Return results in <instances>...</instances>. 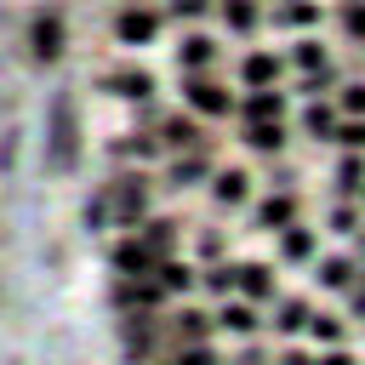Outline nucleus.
I'll use <instances>...</instances> for the list:
<instances>
[{"label": "nucleus", "mask_w": 365, "mask_h": 365, "mask_svg": "<svg viewBox=\"0 0 365 365\" xmlns=\"http://www.w3.org/2000/svg\"><path fill=\"white\" fill-rule=\"evenodd\" d=\"M228 23H234V29H251V23H257V6H251V0H228Z\"/></svg>", "instance_id": "15"}, {"label": "nucleus", "mask_w": 365, "mask_h": 365, "mask_svg": "<svg viewBox=\"0 0 365 365\" xmlns=\"http://www.w3.org/2000/svg\"><path fill=\"white\" fill-rule=\"evenodd\" d=\"M348 274H354V268H348L342 257H331V262H319V279H325V285H348Z\"/></svg>", "instance_id": "14"}, {"label": "nucleus", "mask_w": 365, "mask_h": 365, "mask_svg": "<svg viewBox=\"0 0 365 365\" xmlns=\"http://www.w3.org/2000/svg\"><path fill=\"white\" fill-rule=\"evenodd\" d=\"M245 182H251L245 171H217V188H211V194H217L222 205H240V200H245Z\"/></svg>", "instance_id": "6"}, {"label": "nucleus", "mask_w": 365, "mask_h": 365, "mask_svg": "<svg viewBox=\"0 0 365 365\" xmlns=\"http://www.w3.org/2000/svg\"><path fill=\"white\" fill-rule=\"evenodd\" d=\"M177 63H182V68H200V63H211V40H205V34H188V40L177 46Z\"/></svg>", "instance_id": "7"}, {"label": "nucleus", "mask_w": 365, "mask_h": 365, "mask_svg": "<svg viewBox=\"0 0 365 365\" xmlns=\"http://www.w3.org/2000/svg\"><path fill=\"white\" fill-rule=\"evenodd\" d=\"M154 34V11H120V40L125 46H143Z\"/></svg>", "instance_id": "2"}, {"label": "nucleus", "mask_w": 365, "mask_h": 365, "mask_svg": "<svg viewBox=\"0 0 365 365\" xmlns=\"http://www.w3.org/2000/svg\"><path fill=\"white\" fill-rule=\"evenodd\" d=\"M302 319H308V308H302V302H285V308H279V319H274V325H279V331H297V325H302Z\"/></svg>", "instance_id": "18"}, {"label": "nucleus", "mask_w": 365, "mask_h": 365, "mask_svg": "<svg viewBox=\"0 0 365 365\" xmlns=\"http://www.w3.org/2000/svg\"><path fill=\"white\" fill-rule=\"evenodd\" d=\"M251 148H262V154H279V143H285V131H279V120L274 125H251V137H245Z\"/></svg>", "instance_id": "8"}, {"label": "nucleus", "mask_w": 365, "mask_h": 365, "mask_svg": "<svg viewBox=\"0 0 365 365\" xmlns=\"http://www.w3.org/2000/svg\"><path fill=\"white\" fill-rule=\"evenodd\" d=\"M348 29H354V34H365V11H359V6L348 11Z\"/></svg>", "instance_id": "23"}, {"label": "nucleus", "mask_w": 365, "mask_h": 365, "mask_svg": "<svg viewBox=\"0 0 365 365\" xmlns=\"http://www.w3.org/2000/svg\"><path fill=\"white\" fill-rule=\"evenodd\" d=\"M171 11H177V17H200V11H205V0H171Z\"/></svg>", "instance_id": "20"}, {"label": "nucleus", "mask_w": 365, "mask_h": 365, "mask_svg": "<svg viewBox=\"0 0 365 365\" xmlns=\"http://www.w3.org/2000/svg\"><path fill=\"white\" fill-rule=\"evenodd\" d=\"M222 325H228V331H251L257 319H251V308H245V302H228V308H222Z\"/></svg>", "instance_id": "12"}, {"label": "nucleus", "mask_w": 365, "mask_h": 365, "mask_svg": "<svg viewBox=\"0 0 365 365\" xmlns=\"http://www.w3.org/2000/svg\"><path fill=\"white\" fill-rule=\"evenodd\" d=\"M177 331H182V336H200V331H205V314H177Z\"/></svg>", "instance_id": "19"}, {"label": "nucleus", "mask_w": 365, "mask_h": 365, "mask_svg": "<svg viewBox=\"0 0 365 365\" xmlns=\"http://www.w3.org/2000/svg\"><path fill=\"white\" fill-rule=\"evenodd\" d=\"M319 365H354V359H348V354H331V359H319Z\"/></svg>", "instance_id": "24"}, {"label": "nucleus", "mask_w": 365, "mask_h": 365, "mask_svg": "<svg viewBox=\"0 0 365 365\" xmlns=\"http://www.w3.org/2000/svg\"><path fill=\"white\" fill-rule=\"evenodd\" d=\"M63 51V23L57 17H40L34 23V57H57Z\"/></svg>", "instance_id": "3"}, {"label": "nucleus", "mask_w": 365, "mask_h": 365, "mask_svg": "<svg viewBox=\"0 0 365 365\" xmlns=\"http://www.w3.org/2000/svg\"><path fill=\"white\" fill-rule=\"evenodd\" d=\"M342 103H348V108L359 114V108H365V86H348V97H342Z\"/></svg>", "instance_id": "22"}, {"label": "nucleus", "mask_w": 365, "mask_h": 365, "mask_svg": "<svg viewBox=\"0 0 365 365\" xmlns=\"http://www.w3.org/2000/svg\"><path fill=\"white\" fill-rule=\"evenodd\" d=\"M177 365H217L205 348H188V354H177Z\"/></svg>", "instance_id": "21"}, {"label": "nucleus", "mask_w": 365, "mask_h": 365, "mask_svg": "<svg viewBox=\"0 0 365 365\" xmlns=\"http://www.w3.org/2000/svg\"><path fill=\"white\" fill-rule=\"evenodd\" d=\"M251 114H257V120H268V114L279 120V91H274V97H268V91H257V97H251Z\"/></svg>", "instance_id": "16"}, {"label": "nucleus", "mask_w": 365, "mask_h": 365, "mask_svg": "<svg viewBox=\"0 0 365 365\" xmlns=\"http://www.w3.org/2000/svg\"><path fill=\"white\" fill-rule=\"evenodd\" d=\"M188 103H194V108H205V114H222V108H228V91H222V86H211V80H194V86H188Z\"/></svg>", "instance_id": "4"}, {"label": "nucleus", "mask_w": 365, "mask_h": 365, "mask_svg": "<svg viewBox=\"0 0 365 365\" xmlns=\"http://www.w3.org/2000/svg\"><path fill=\"white\" fill-rule=\"evenodd\" d=\"M51 120H57V137H51V160L68 171V165H74V103H68V97H57Z\"/></svg>", "instance_id": "1"}, {"label": "nucleus", "mask_w": 365, "mask_h": 365, "mask_svg": "<svg viewBox=\"0 0 365 365\" xmlns=\"http://www.w3.org/2000/svg\"><path fill=\"white\" fill-rule=\"evenodd\" d=\"M245 80H251V86H268V80H274V57H251V63H245Z\"/></svg>", "instance_id": "13"}, {"label": "nucleus", "mask_w": 365, "mask_h": 365, "mask_svg": "<svg viewBox=\"0 0 365 365\" xmlns=\"http://www.w3.org/2000/svg\"><path fill=\"white\" fill-rule=\"evenodd\" d=\"M114 205H120V217H143V205H148V188H143V177H125V188L114 194Z\"/></svg>", "instance_id": "5"}, {"label": "nucleus", "mask_w": 365, "mask_h": 365, "mask_svg": "<svg viewBox=\"0 0 365 365\" xmlns=\"http://www.w3.org/2000/svg\"><path fill=\"white\" fill-rule=\"evenodd\" d=\"M291 211H297L291 200H268V205H262V222H268V228H274V222H291Z\"/></svg>", "instance_id": "17"}, {"label": "nucleus", "mask_w": 365, "mask_h": 365, "mask_svg": "<svg viewBox=\"0 0 365 365\" xmlns=\"http://www.w3.org/2000/svg\"><path fill=\"white\" fill-rule=\"evenodd\" d=\"M165 143H182V148H194V143H200V125L177 114V120H165Z\"/></svg>", "instance_id": "10"}, {"label": "nucleus", "mask_w": 365, "mask_h": 365, "mask_svg": "<svg viewBox=\"0 0 365 365\" xmlns=\"http://www.w3.org/2000/svg\"><path fill=\"white\" fill-rule=\"evenodd\" d=\"M240 285H245L251 297H268V291H274V279H268V268H262V262H251V268H240Z\"/></svg>", "instance_id": "11"}, {"label": "nucleus", "mask_w": 365, "mask_h": 365, "mask_svg": "<svg viewBox=\"0 0 365 365\" xmlns=\"http://www.w3.org/2000/svg\"><path fill=\"white\" fill-rule=\"evenodd\" d=\"M108 86H120V97H148V91H154V80H148L143 68H137V74H114Z\"/></svg>", "instance_id": "9"}]
</instances>
